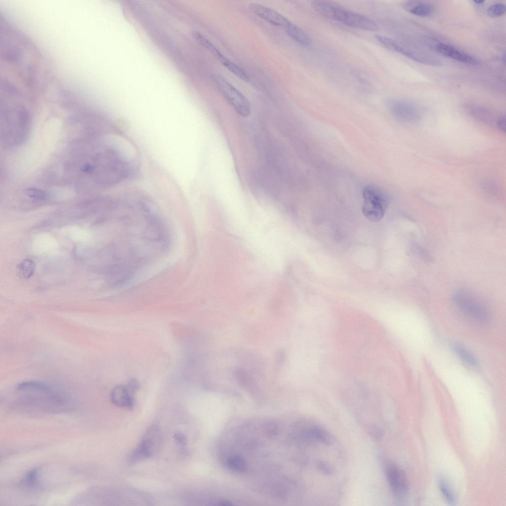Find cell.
Returning a JSON list of instances; mask_svg holds the SVG:
<instances>
[{"label":"cell","mask_w":506,"mask_h":506,"mask_svg":"<svg viewBox=\"0 0 506 506\" xmlns=\"http://www.w3.org/2000/svg\"><path fill=\"white\" fill-rule=\"evenodd\" d=\"M132 167L114 149L108 148L96 153L90 162L83 165L81 171L103 187L115 185L129 176Z\"/></svg>","instance_id":"cell-1"},{"label":"cell","mask_w":506,"mask_h":506,"mask_svg":"<svg viewBox=\"0 0 506 506\" xmlns=\"http://www.w3.org/2000/svg\"><path fill=\"white\" fill-rule=\"evenodd\" d=\"M4 104L1 110V141L6 147L19 145L28 135L31 121L30 113L17 101Z\"/></svg>","instance_id":"cell-2"},{"label":"cell","mask_w":506,"mask_h":506,"mask_svg":"<svg viewBox=\"0 0 506 506\" xmlns=\"http://www.w3.org/2000/svg\"><path fill=\"white\" fill-rule=\"evenodd\" d=\"M20 392L25 395L20 399L19 403L26 409L46 413H59L66 411L69 408V399L57 386L50 383Z\"/></svg>","instance_id":"cell-3"},{"label":"cell","mask_w":506,"mask_h":506,"mask_svg":"<svg viewBox=\"0 0 506 506\" xmlns=\"http://www.w3.org/2000/svg\"><path fill=\"white\" fill-rule=\"evenodd\" d=\"M312 4L321 15L348 26L370 31H376L379 29L377 23L369 17L330 2L315 0Z\"/></svg>","instance_id":"cell-4"},{"label":"cell","mask_w":506,"mask_h":506,"mask_svg":"<svg viewBox=\"0 0 506 506\" xmlns=\"http://www.w3.org/2000/svg\"><path fill=\"white\" fill-rule=\"evenodd\" d=\"M362 195V211L365 217L372 222L380 221L389 205V197L386 193L378 186L369 185L363 188Z\"/></svg>","instance_id":"cell-5"},{"label":"cell","mask_w":506,"mask_h":506,"mask_svg":"<svg viewBox=\"0 0 506 506\" xmlns=\"http://www.w3.org/2000/svg\"><path fill=\"white\" fill-rule=\"evenodd\" d=\"M375 37L377 41L384 47L399 53L417 62L433 67H440L442 65L439 59L430 52L402 44L383 36L376 35Z\"/></svg>","instance_id":"cell-6"},{"label":"cell","mask_w":506,"mask_h":506,"mask_svg":"<svg viewBox=\"0 0 506 506\" xmlns=\"http://www.w3.org/2000/svg\"><path fill=\"white\" fill-rule=\"evenodd\" d=\"M453 300L461 311L476 321L484 324L489 321V314L485 307L469 293L459 291L454 294Z\"/></svg>","instance_id":"cell-7"},{"label":"cell","mask_w":506,"mask_h":506,"mask_svg":"<svg viewBox=\"0 0 506 506\" xmlns=\"http://www.w3.org/2000/svg\"><path fill=\"white\" fill-rule=\"evenodd\" d=\"M385 474L395 499L399 502L407 500L410 488L406 474L397 463L387 461L384 465Z\"/></svg>","instance_id":"cell-8"},{"label":"cell","mask_w":506,"mask_h":506,"mask_svg":"<svg viewBox=\"0 0 506 506\" xmlns=\"http://www.w3.org/2000/svg\"><path fill=\"white\" fill-rule=\"evenodd\" d=\"M214 80L221 92L235 111L243 117L249 116L251 106L244 95L222 77L216 75Z\"/></svg>","instance_id":"cell-9"},{"label":"cell","mask_w":506,"mask_h":506,"mask_svg":"<svg viewBox=\"0 0 506 506\" xmlns=\"http://www.w3.org/2000/svg\"><path fill=\"white\" fill-rule=\"evenodd\" d=\"M386 106L394 117L401 121L415 122L421 116V111L419 106L411 101L390 99L387 100Z\"/></svg>","instance_id":"cell-10"},{"label":"cell","mask_w":506,"mask_h":506,"mask_svg":"<svg viewBox=\"0 0 506 506\" xmlns=\"http://www.w3.org/2000/svg\"><path fill=\"white\" fill-rule=\"evenodd\" d=\"M193 36L200 44L208 49L229 71L244 81L249 80L248 74L245 70L225 56L203 35L195 32L193 33Z\"/></svg>","instance_id":"cell-11"},{"label":"cell","mask_w":506,"mask_h":506,"mask_svg":"<svg viewBox=\"0 0 506 506\" xmlns=\"http://www.w3.org/2000/svg\"><path fill=\"white\" fill-rule=\"evenodd\" d=\"M429 44L433 50L461 63L473 66H477L480 64L478 59L448 44L437 42H431Z\"/></svg>","instance_id":"cell-12"},{"label":"cell","mask_w":506,"mask_h":506,"mask_svg":"<svg viewBox=\"0 0 506 506\" xmlns=\"http://www.w3.org/2000/svg\"><path fill=\"white\" fill-rule=\"evenodd\" d=\"M250 9L256 15L268 23L284 28L290 22L275 10L258 3H251Z\"/></svg>","instance_id":"cell-13"},{"label":"cell","mask_w":506,"mask_h":506,"mask_svg":"<svg viewBox=\"0 0 506 506\" xmlns=\"http://www.w3.org/2000/svg\"><path fill=\"white\" fill-rule=\"evenodd\" d=\"M134 393L127 386L119 385L112 389L111 399L112 403L119 407L131 408L134 404Z\"/></svg>","instance_id":"cell-14"},{"label":"cell","mask_w":506,"mask_h":506,"mask_svg":"<svg viewBox=\"0 0 506 506\" xmlns=\"http://www.w3.org/2000/svg\"><path fill=\"white\" fill-rule=\"evenodd\" d=\"M402 5L406 10L420 17H430L435 12L434 6L424 1L408 0L404 2Z\"/></svg>","instance_id":"cell-15"},{"label":"cell","mask_w":506,"mask_h":506,"mask_svg":"<svg viewBox=\"0 0 506 506\" xmlns=\"http://www.w3.org/2000/svg\"><path fill=\"white\" fill-rule=\"evenodd\" d=\"M468 113L477 120L490 126H496L497 119L489 110L477 106H469L467 108Z\"/></svg>","instance_id":"cell-16"},{"label":"cell","mask_w":506,"mask_h":506,"mask_svg":"<svg viewBox=\"0 0 506 506\" xmlns=\"http://www.w3.org/2000/svg\"><path fill=\"white\" fill-rule=\"evenodd\" d=\"M286 32L293 40L299 44L309 46L312 43L310 36L301 28L290 22L285 27Z\"/></svg>","instance_id":"cell-17"},{"label":"cell","mask_w":506,"mask_h":506,"mask_svg":"<svg viewBox=\"0 0 506 506\" xmlns=\"http://www.w3.org/2000/svg\"><path fill=\"white\" fill-rule=\"evenodd\" d=\"M437 483L446 502L450 505H455L457 503V495L449 480L445 476L440 475L437 478Z\"/></svg>","instance_id":"cell-18"},{"label":"cell","mask_w":506,"mask_h":506,"mask_svg":"<svg viewBox=\"0 0 506 506\" xmlns=\"http://www.w3.org/2000/svg\"><path fill=\"white\" fill-rule=\"evenodd\" d=\"M451 347L454 353L464 362L473 367L477 366L478 362L475 357L462 345L454 343Z\"/></svg>","instance_id":"cell-19"},{"label":"cell","mask_w":506,"mask_h":506,"mask_svg":"<svg viewBox=\"0 0 506 506\" xmlns=\"http://www.w3.org/2000/svg\"><path fill=\"white\" fill-rule=\"evenodd\" d=\"M226 464L229 469L238 472H244L247 468L245 460L240 456L236 455L228 457Z\"/></svg>","instance_id":"cell-20"},{"label":"cell","mask_w":506,"mask_h":506,"mask_svg":"<svg viewBox=\"0 0 506 506\" xmlns=\"http://www.w3.org/2000/svg\"><path fill=\"white\" fill-rule=\"evenodd\" d=\"M38 474L37 468L29 470L20 481L19 486L27 489L34 488L38 483Z\"/></svg>","instance_id":"cell-21"},{"label":"cell","mask_w":506,"mask_h":506,"mask_svg":"<svg viewBox=\"0 0 506 506\" xmlns=\"http://www.w3.org/2000/svg\"><path fill=\"white\" fill-rule=\"evenodd\" d=\"M35 266L33 260L30 259L24 260L18 267V273L19 276L23 279L30 278L34 273Z\"/></svg>","instance_id":"cell-22"},{"label":"cell","mask_w":506,"mask_h":506,"mask_svg":"<svg viewBox=\"0 0 506 506\" xmlns=\"http://www.w3.org/2000/svg\"><path fill=\"white\" fill-rule=\"evenodd\" d=\"M24 193L29 197L36 200L45 201L48 198L47 193L45 191L37 188H28L26 189Z\"/></svg>","instance_id":"cell-23"},{"label":"cell","mask_w":506,"mask_h":506,"mask_svg":"<svg viewBox=\"0 0 506 506\" xmlns=\"http://www.w3.org/2000/svg\"><path fill=\"white\" fill-rule=\"evenodd\" d=\"M506 11L505 5L498 3L491 5L488 10V13L491 17H497L503 15L506 13Z\"/></svg>","instance_id":"cell-24"},{"label":"cell","mask_w":506,"mask_h":506,"mask_svg":"<svg viewBox=\"0 0 506 506\" xmlns=\"http://www.w3.org/2000/svg\"><path fill=\"white\" fill-rule=\"evenodd\" d=\"M316 467L322 473L327 475L332 474L334 473L333 467L328 463L319 461L316 463Z\"/></svg>","instance_id":"cell-25"},{"label":"cell","mask_w":506,"mask_h":506,"mask_svg":"<svg viewBox=\"0 0 506 506\" xmlns=\"http://www.w3.org/2000/svg\"><path fill=\"white\" fill-rule=\"evenodd\" d=\"M174 439L177 444L180 446H185L187 443V438L184 435L180 432L176 433L174 435Z\"/></svg>","instance_id":"cell-26"},{"label":"cell","mask_w":506,"mask_h":506,"mask_svg":"<svg viewBox=\"0 0 506 506\" xmlns=\"http://www.w3.org/2000/svg\"><path fill=\"white\" fill-rule=\"evenodd\" d=\"M496 127L502 132H506V118L501 116L497 119L496 122Z\"/></svg>","instance_id":"cell-27"},{"label":"cell","mask_w":506,"mask_h":506,"mask_svg":"<svg viewBox=\"0 0 506 506\" xmlns=\"http://www.w3.org/2000/svg\"><path fill=\"white\" fill-rule=\"evenodd\" d=\"M483 187L485 189H486L487 191L489 192H494L496 190L494 185L490 182H485L483 184Z\"/></svg>","instance_id":"cell-28"},{"label":"cell","mask_w":506,"mask_h":506,"mask_svg":"<svg viewBox=\"0 0 506 506\" xmlns=\"http://www.w3.org/2000/svg\"><path fill=\"white\" fill-rule=\"evenodd\" d=\"M473 1L475 3H476V4H482L484 2V0H473Z\"/></svg>","instance_id":"cell-29"}]
</instances>
